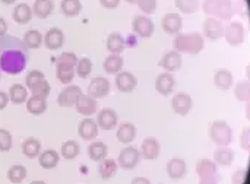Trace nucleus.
<instances>
[{"instance_id":"f257e3e1","label":"nucleus","mask_w":250,"mask_h":184,"mask_svg":"<svg viewBox=\"0 0 250 184\" xmlns=\"http://www.w3.org/2000/svg\"><path fill=\"white\" fill-rule=\"evenodd\" d=\"M28 63V48L13 35L0 37V70L7 75L21 73Z\"/></svg>"},{"instance_id":"f03ea898","label":"nucleus","mask_w":250,"mask_h":184,"mask_svg":"<svg viewBox=\"0 0 250 184\" xmlns=\"http://www.w3.org/2000/svg\"><path fill=\"white\" fill-rule=\"evenodd\" d=\"M174 47L177 51L183 53H199L204 48V40L199 34H179L174 38Z\"/></svg>"},{"instance_id":"7ed1b4c3","label":"nucleus","mask_w":250,"mask_h":184,"mask_svg":"<svg viewBox=\"0 0 250 184\" xmlns=\"http://www.w3.org/2000/svg\"><path fill=\"white\" fill-rule=\"evenodd\" d=\"M204 9L207 13L217 15L221 19H230L234 13V7L230 0H205Z\"/></svg>"},{"instance_id":"20e7f679","label":"nucleus","mask_w":250,"mask_h":184,"mask_svg":"<svg viewBox=\"0 0 250 184\" xmlns=\"http://www.w3.org/2000/svg\"><path fill=\"white\" fill-rule=\"evenodd\" d=\"M211 139L221 146H226L231 142V129L224 122H215L211 124Z\"/></svg>"},{"instance_id":"39448f33","label":"nucleus","mask_w":250,"mask_h":184,"mask_svg":"<svg viewBox=\"0 0 250 184\" xmlns=\"http://www.w3.org/2000/svg\"><path fill=\"white\" fill-rule=\"evenodd\" d=\"M139 158H141V152L133 146H127L119 154L117 165L123 170H133L138 165Z\"/></svg>"},{"instance_id":"423d86ee","label":"nucleus","mask_w":250,"mask_h":184,"mask_svg":"<svg viewBox=\"0 0 250 184\" xmlns=\"http://www.w3.org/2000/svg\"><path fill=\"white\" fill-rule=\"evenodd\" d=\"M81 95H82V89L78 85H69L59 94L57 104L60 107H73L79 101Z\"/></svg>"},{"instance_id":"0eeeda50","label":"nucleus","mask_w":250,"mask_h":184,"mask_svg":"<svg viewBox=\"0 0 250 184\" xmlns=\"http://www.w3.org/2000/svg\"><path fill=\"white\" fill-rule=\"evenodd\" d=\"M110 92V81L104 76L94 78L88 85V95H91L95 100L107 97Z\"/></svg>"},{"instance_id":"6e6552de","label":"nucleus","mask_w":250,"mask_h":184,"mask_svg":"<svg viewBox=\"0 0 250 184\" xmlns=\"http://www.w3.org/2000/svg\"><path fill=\"white\" fill-rule=\"evenodd\" d=\"M133 31L142 38H149L154 34V22L145 15H138L133 19Z\"/></svg>"},{"instance_id":"1a4fd4ad","label":"nucleus","mask_w":250,"mask_h":184,"mask_svg":"<svg viewBox=\"0 0 250 184\" xmlns=\"http://www.w3.org/2000/svg\"><path fill=\"white\" fill-rule=\"evenodd\" d=\"M117 123H119V117L113 108H104L98 113V117H97L98 127L104 130H113L114 127H117Z\"/></svg>"},{"instance_id":"9d476101","label":"nucleus","mask_w":250,"mask_h":184,"mask_svg":"<svg viewBox=\"0 0 250 184\" xmlns=\"http://www.w3.org/2000/svg\"><path fill=\"white\" fill-rule=\"evenodd\" d=\"M98 124L94 119H83L78 126V135L85 141H94L98 136Z\"/></svg>"},{"instance_id":"9b49d317","label":"nucleus","mask_w":250,"mask_h":184,"mask_svg":"<svg viewBox=\"0 0 250 184\" xmlns=\"http://www.w3.org/2000/svg\"><path fill=\"white\" fill-rule=\"evenodd\" d=\"M138 85L136 76L132 75L130 72H119L116 75V86L120 92H132Z\"/></svg>"},{"instance_id":"f8f14e48","label":"nucleus","mask_w":250,"mask_h":184,"mask_svg":"<svg viewBox=\"0 0 250 184\" xmlns=\"http://www.w3.org/2000/svg\"><path fill=\"white\" fill-rule=\"evenodd\" d=\"M44 45L48 50H59L64 44V34L59 28H50L44 35Z\"/></svg>"},{"instance_id":"ddd939ff","label":"nucleus","mask_w":250,"mask_h":184,"mask_svg":"<svg viewBox=\"0 0 250 184\" xmlns=\"http://www.w3.org/2000/svg\"><path fill=\"white\" fill-rule=\"evenodd\" d=\"M224 35H226V40L229 41V44L239 45L245 40V28H243V25L240 22H231L227 26Z\"/></svg>"},{"instance_id":"4468645a","label":"nucleus","mask_w":250,"mask_h":184,"mask_svg":"<svg viewBox=\"0 0 250 184\" xmlns=\"http://www.w3.org/2000/svg\"><path fill=\"white\" fill-rule=\"evenodd\" d=\"M161 25L167 34H179L183 26V20H182V16L177 13H167L164 15Z\"/></svg>"},{"instance_id":"2eb2a0df","label":"nucleus","mask_w":250,"mask_h":184,"mask_svg":"<svg viewBox=\"0 0 250 184\" xmlns=\"http://www.w3.org/2000/svg\"><path fill=\"white\" fill-rule=\"evenodd\" d=\"M76 111L79 113V114H82V116H92L95 111H97V108H98V104H97V100L95 98H92L91 95H81V98H79V101L76 102Z\"/></svg>"},{"instance_id":"dca6fc26","label":"nucleus","mask_w":250,"mask_h":184,"mask_svg":"<svg viewBox=\"0 0 250 184\" xmlns=\"http://www.w3.org/2000/svg\"><path fill=\"white\" fill-rule=\"evenodd\" d=\"M160 66L167 72H176L182 66V56L179 51H168L160 60Z\"/></svg>"},{"instance_id":"f3484780","label":"nucleus","mask_w":250,"mask_h":184,"mask_svg":"<svg viewBox=\"0 0 250 184\" xmlns=\"http://www.w3.org/2000/svg\"><path fill=\"white\" fill-rule=\"evenodd\" d=\"M141 155L145 160H155L160 155V142L155 138H146L141 145Z\"/></svg>"},{"instance_id":"a211bd4d","label":"nucleus","mask_w":250,"mask_h":184,"mask_svg":"<svg viewBox=\"0 0 250 184\" xmlns=\"http://www.w3.org/2000/svg\"><path fill=\"white\" fill-rule=\"evenodd\" d=\"M171 104H173V110L177 114H180V116H186L190 111V108H192V100H190V97L188 94H183V92L174 95Z\"/></svg>"},{"instance_id":"6ab92c4d","label":"nucleus","mask_w":250,"mask_h":184,"mask_svg":"<svg viewBox=\"0 0 250 184\" xmlns=\"http://www.w3.org/2000/svg\"><path fill=\"white\" fill-rule=\"evenodd\" d=\"M32 7L28 4V3H19L15 6L13 9V13H12V18L15 22L23 25V23H28L32 18Z\"/></svg>"},{"instance_id":"aec40b11","label":"nucleus","mask_w":250,"mask_h":184,"mask_svg":"<svg viewBox=\"0 0 250 184\" xmlns=\"http://www.w3.org/2000/svg\"><path fill=\"white\" fill-rule=\"evenodd\" d=\"M105 44H107V50H108L111 54H122L123 50L126 48V40H125V37H123L122 34H119V32L110 34L108 38H107V41H105Z\"/></svg>"},{"instance_id":"412c9836","label":"nucleus","mask_w":250,"mask_h":184,"mask_svg":"<svg viewBox=\"0 0 250 184\" xmlns=\"http://www.w3.org/2000/svg\"><path fill=\"white\" fill-rule=\"evenodd\" d=\"M53 10H54L53 0H35L32 4V13L40 19L48 18L53 13Z\"/></svg>"},{"instance_id":"4be33fe9","label":"nucleus","mask_w":250,"mask_h":184,"mask_svg":"<svg viewBox=\"0 0 250 184\" xmlns=\"http://www.w3.org/2000/svg\"><path fill=\"white\" fill-rule=\"evenodd\" d=\"M204 29H205V34L209 38H212V40H218V38H221L224 35V26H223L221 20L220 19H215V18L207 19Z\"/></svg>"},{"instance_id":"5701e85b","label":"nucleus","mask_w":250,"mask_h":184,"mask_svg":"<svg viewBox=\"0 0 250 184\" xmlns=\"http://www.w3.org/2000/svg\"><path fill=\"white\" fill-rule=\"evenodd\" d=\"M117 141L122 143H130L136 138V127L132 123H123L117 127Z\"/></svg>"},{"instance_id":"b1692460","label":"nucleus","mask_w":250,"mask_h":184,"mask_svg":"<svg viewBox=\"0 0 250 184\" xmlns=\"http://www.w3.org/2000/svg\"><path fill=\"white\" fill-rule=\"evenodd\" d=\"M59 160H60V157H59L57 151H54V149L42 151L38 157V163L44 170H51V168L57 167Z\"/></svg>"},{"instance_id":"393cba45","label":"nucleus","mask_w":250,"mask_h":184,"mask_svg":"<svg viewBox=\"0 0 250 184\" xmlns=\"http://www.w3.org/2000/svg\"><path fill=\"white\" fill-rule=\"evenodd\" d=\"M22 152L26 158L34 160L41 154V143L35 138H28L22 142Z\"/></svg>"},{"instance_id":"a878e982","label":"nucleus","mask_w":250,"mask_h":184,"mask_svg":"<svg viewBox=\"0 0 250 184\" xmlns=\"http://www.w3.org/2000/svg\"><path fill=\"white\" fill-rule=\"evenodd\" d=\"M26 110L32 116L42 114L47 110V101H45V98H41V97H37V95H31L26 100Z\"/></svg>"},{"instance_id":"bb28decb","label":"nucleus","mask_w":250,"mask_h":184,"mask_svg":"<svg viewBox=\"0 0 250 184\" xmlns=\"http://www.w3.org/2000/svg\"><path fill=\"white\" fill-rule=\"evenodd\" d=\"M155 88L161 95H168L174 88V78L170 73H161L155 81Z\"/></svg>"},{"instance_id":"cd10ccee","label":"nucleus","mask_w":250,"mask_h":184,"mask_svg":"<svg viewBox=\"0 0 250 184\" xmlns=\"http://www.w3.org/2000/svg\"><path fill=\"white\" fill-rule=\"evenodd\" d=\"M107 152H108L107 145H105L104 142H100V141H95V142H92V143L88 146V155H89V158H91L92 161H97V163L105 160Z\"/></svg>"},{"instance_id":"c85d7f7f","label":"nucleus","mask_w":250,"mask_h":184,"mask_svg":"<svg viewBox=\"0 0 250 184\" xmlns=\"http://www.w3.org/2000/svg\"><path fill=\"white\" fill-rule=\"evenodd\" d=\"M75 69H76L75 66L56 63V76H57V79H59L62 83L69 85V83L73 81V76H75V73H76Z\"/></svg>"},{"instance_id":"c756f323","label":"nucleus","mask_w":250,"mask_h":184,"mask_svg":"<svg viewBox=\"0 0 250 184\" xmlns=\"http://www.w3.org/2000/svg\"><path fill=\"white\" fill-rule=\"evenodd\" d=\"M123 57H120V54H111L108 57H105L104 60V70L108 75H117L122 67H123Z\"/></svg>"},{"instance_id":"7c9ffc66","label":"nucleus","mask_w":250,"mask_h":184,"mask_svg":"<svg viewBox=\"0 0 250 184\" xmlns=\"http://www.w3.org/2000/svg\"><path fill=\"white\" fill-rule=\"evenodd\" d=\"M9 100L13 104H23L28 100V91L21 83H13L9 89Z\"/></svg>"},{"instance_id":"2f4dec72","label":"nucleus","mask_w":250,"mask_h":184,"mask_svg":"<svg viewBox=\"0 0 250 184\" xmlns=\"http://www.w3.org/2000/svg\"><path fill=\"white\" fill-rule=\"evenodd\" d=\"M60 9H62V13L64 16H76L81 13L82 10V3L81 0H62L60 3Z\"/></svg>"},{"instance_id":"473e14b6","label":"nucleus","mask_w":250,"mask_h":184,"mask_svg":"<svg viewBox=\"0 0 250 184\" xmlns=\"http://www.w3.org/2000/svg\"><path fill=\"white\" fill-rule=\"evenodd\" d=\"M42 34L40 32V31H37V29H29V31H26L25 32V35H23V44H25V47L26 48H38V47H41V42H42Z\"/></svg>"},{"instance_id":"72a5a7b5","label":"nucleus","mask_w":250,"mask_h":184,"mask_svg":"<svg viewBox=\"0 0 250 184\" xmlns=\"http://www.w3.org/2000/svg\"><path fill=\"white\" fill-rule=\"evenodd\" d=\"M26 174H28L26 168L23 165H21V164H16V165H12L7 170V180L13 184H19L25 180Z\"/></svg>"},{"instance_id":"f704fd0d","label":"nucleus","mask_w":250,"mask_h":184,"mask_svg":"<svg viewBox=\"0 0 250 184\" xmlns=\"http://www.w3.org/2000/svg\"><path fill=\"white\" fill-rule=\"evenodd\" d=\"M167 173L171 179H182L186 173V164L182 160H171L167 165Z\"/></svg>"},{"instance_id":"c9c22d12","label":"nucleus","mask_w":250,"mask_h":184,"mask_svg":"<svg viewBox=\"0 0 250 184\" xmlns=\"http://www.w3.org/2000/svg\"><path fill=\"white\" fill-rule=\"evenodd\" d=\"M117 161L114 160H103L101 164H100V174H101V179L103 180H108L111 179L116 173H117Z\"/></svg>"},{"instance_id":"e433bc0d","label":"nucleus","mask_w":250,"mask_h":184,"mask_svg":"<svg viewBox=\"0 0 250 184\" xmlns=\"http://www.w3.org/2000/svg\"><path fill=\"white\" fill-rule=\"evenodd\" d=\"M196 171L199 174L201 179H209V177H214L215 173H217V167L214 163L208 161V160H202L198 163L196 165Z\"/></svg>"},{"instance_id":"4c0bfd02","label":"nucleus","mask_w":250,"mask_h":184,"mask_svg":"<svg viewBox=\"0 0 250 184\" xmlns=\"http://www.w3.org/2000/svg\"><path fill=\"white\" fill-rule=\"evenodd\" d=\"M79 151H81L79 143L75 141H66L62 145V157L64 160H75L79 155Z\"/></svg>"},{"instance_id":"58836bf2","label":"nucleus","mask_w":250,"mask_h":184,"mask_svg":"<svg viewBox=\"0 0 250 184\" xmlns=\"http://www.w3.org/2000/svg\"><path fill=\"white\" fill-rule=\"evenodd\" d=\"M76 75L82 79L88 78L92 72V60L88 59V57H82L78 60V64H76Z\"/></svg>"},{"instance_id":"ea45409f","label":"nucleus","mask_w":250,"mask_h":184,"mask_svg":"<svg viewBox=\"0 0 250 184\" xmlns=\"http://www.w3.org/2000/svg\"><path fill=\"white\" fill-rule=\"evenodd\" d=\"M215 83L220 89H229L233 83V76L229 70H220L215 75Z\"/></svg>"},{"instance_id":"a19ab883","label":"nucleus","mask_w":250,"mask_h":184,"mask_svg":"<svg viewBox=\"0 0 250 184\" xmlns=\"http://www.w3.org/2000/svg\"><path fill=\"white\" fill-rule=\"evenodd\" d=\"M31 92H32V95H37V97H41V98H47L50 95V83L45 79H42V81H40L37 85H34L31 88Z\"/></svg>"},{"instance_id":"79ce46f5","label":"nucleus","mask_w":250,"mask_h":184,"mask_svg":"<svg viewBox=\"0 0 250 184\" xmlns=\"http://www.w3.org/2000/svg\"><path fill=\"white\" fill-rule=\"evenodd\" d=\"M234 158V154L231 149H227V148H221L215 152V160L217 163L223 164V165H230L231 161Z\"/></svg>"},{"instance_id":"37998d69","label":"nucleus","mask_w":250,"mask_h":184,"mask_svg":"<svg viewBox=\"0 0 250 184\" xmlns=\"http://www.w3.org/2000/svg\"><path fill=\"white\" fill-rule=\"evenodd\" d=\"M176 6L185 13H193L199 7V0H176Z\"/></svg>"},{"instance_id":"c03bdc74","label":"nucleus","mask_w":250,"mask_h":184,"mask_svg":"<svg viewBox=\"0 0 250 184\" xmlns=\"http://www.w3.org/2000/svg\"><path fill=\"white\" fill-rule=\"evenodd\" d=\"M12 135L6 129H0V152H7L12 148Z\"/></svg>"},{"instance_id":"a18cd8bd","label":"nucleus","mask_w":250,"mask_h":184,"mask_svg":"<svg viewBox=\"0 0 250 184\" xmlns=\"http://www.w3.org/2000/svg\"><path fill=\"white\" fill-rule=\"evenodd\" d=\"M78 60H79V59H78V56H76L75 53L64 51V53H62V54L57 57L56 63H60V64H69V66H75V67H76Z\"/></svg>"},{"instance_id":"49530a36","label":"nucleus","mask_w":250,"mask_h":184,"mask_svg":"<svg viewBox=\"0 0 250 184\" xmlns=\"http://www.w3.org/2000/svg\"><path fill=\"white\" fill-rule=\"evenodd\" d=\"M236 97L240 101H249L250 100V83L249 82H240L236 86Z\"/></svg>"},{"instance_id":"de8ad7c7","label":"nucleus","mask_w":250,"mask_h":184,"mask_svg":"<svg viewBox=\"0 0 250 184\" xmlns=\"http://www.w3.org/2000/svg\"><path fill=\"white\" fill-rule=\"evenodd\" d=\"M42 79H45V76H44V73L42 72H40V70H31L28 75H26V79H25V83H26V88H32L34 85H37L40 81H42Z\"/></svg>"},{"instance_id":"09e8293b","label":"nucleus","mask_w":250,"mask_h":184,"mask_svg":"<svg viewBox=\"0 0 250 184\" xmlns=\"http://www.w3.org/2000/svg\"><path fill=\"white\" fill-rule=\"evenodd\" d=\"M138 7L139 10H142L146 15H151L155 12L157 9V0H139L138 1Z\"/></svg>"},{"instance_id":"8fccbe9b","label":"nucleus","mask_w":250,"mask_h":184,"mask_svg":"<svg viewBox=\"0 0 250 184\" xmlns=\"http://www.w3.org/2000/svg\"><path fill=\"white\" fill-rule=\"evenodd\" d=\"M101 6L105 9H116L120 3V0H100Z\"/></svg>"},{"instance_id":"3c124183","label":"nucleus","mask_w":250,"mask_h":184,"mask_svg":"<svg viewBox=\"0 0 250 184\" xmlns=\"http://www.w3.org/2000/svg\"><path fill=\"white\" fill-rule=\"evenodd\" d=\"M242 145H243V148H245V149H250V130L249 129H246V130L243 132Z\"/></svg>"},{"instance_id":"603ef678","label":"nucleus","mask_w":250,"mask_h":184,"mask_svg":"<svg viewBox=\"0 0 250 184\" xmlns=\"http://www.w3.org/2000/svg\"><path fill=\"white\" fill-rule=\"evenodd\" d=\"M9 102V95L3 91H0V110H4Z\"/></svg>"},{"instance_id":"864d4df0","label":"nucleus","mask_w":250,"mask_h":184,"mask_svg":"<svg viewBox=\"0 0 250 184\" xmlns=\"http://www.w3.org/2000/svg\"><path fill=\"white\" fill-rule=\"evenodd\" d=\"M245 180V173L243 171H239L233 176V184H242Z\"/></svg>"},{"instance_id":"5fc2aeb1","label":"nucleus","mask_w":250,"mask_h":184,"mask_svg":"<svg viewBox=\"0 0 250 184\" xmlns=\"http://www.w3.org/2000/svg\"><path fill=\"white\" fill-rule=\"evenodd\" d=\"M6 32H7V22L0 16V37L6 35Z\"/></svg>"},{"instance_id":"6e6d98bb","label":"nucleus","mask_w":250,"mask_h":184,"mask_svg":"<svg viewBox=\"0 0 250 184\" xmlns=\"http://www.w3.org/2000/svg\"><path fill=\"white\" fill-rule=\"evenodd\" d=\"M130 184H151V182L148 179H145V177H136V179L132 180Z\"/></svg>"},{"instance_id":"4d7b16f0","label":"nucleus","mask_w":250,"mask_h":184,"mask_svg":"<svg viewBox=\"0 0 250 184\" xmlns=\"http://www.w3.org/2000/svg\"><path fill=\"white\" fill-rule=\"evenodd\" d=\"M125 40H126V42H127V41L130 42V45H129V47H136V41H135V38H133L132 35H129V37H127V38H125Z\"/></svg>"},{"instance_id":"13d9d810","label":"nucleus","mask_w":250,"mask_h":184,"mask_svg":"<svg viewBox=\"0 0 250 184\" xmlns=\"http://www.w3.org/2000/svg\"><path fill=\"white\" fill-rule=\"evenodd\" d=\"M199 184H217V182L212 177H209V179H202V182Z\"/></svg>"},{"instance_id":"bf43d9fd","label":"nucleus","mask_w":250,"mask_h":184,"mask_svg":"<svg viewBox=\"0 0 250 184\" xmlns=\"http://www.w3.org/2000/svg\"><path fill=\"white\" fill-rule=\"evenodd\" d=\"M1 1H3L4 4H12V3H15L16 0H1Z\"/></svg>"},{"instance_id":"052dcab7","label":"nucleus","mask_w":250,"mask_h":184,"mask_svg":"<svg viewBox=\"0 0 250 184\" xmlns=\"http://www.w3.org/2000/svg\"><path fill=\"white\" fill-rule=\"evenodd\" d=\"M29 184H45L44 182H41V180H34V182H31Z\"/></svg>"},{"instance_id":"680f3d73","label":"nucleus","mask_w":250,"mask_h":184,"mask_svg":"<svg viewBox=\"0 0 250 184\" xmlns=\"http://www.w3.org/2000/svg\"><path fill=\"white\" fill-rule=\"evenodd\" d=\"M126 1H127V3H130V4H138V1H139V0H126Z\"/></svg>"},{"instance_id":"e2e57ef3","label":"nucleus","mask_w":250,"mask_h":184,"mask_svg":"<svg viewBox=\"0 0 250 184\" xmlns=\"http://www.w3.org/2000/svg\"><path fill=\"white\" fill-rule=\"evenodd\" d=\"M246 114H248V119L250 120V104L248 105V108H246Z\"/></svg>"},{"instance_id":"0e129e2a","label":"nucleus","mask_w":250,"mask_h":184,"mask_svg":"<svg viewBox=\"0 0 250 184\" xmlns=\"http://www.w3.org/2000/svg\"><path fill=\"white\" fill-rule=\"evenodd\" d=\"M248 76H249V78H250V66H249V67H248Z\"/></svg>"},{"instance_id":"69168bd1","label":"nucleus","mask_w":250,"mask_h":184,"mask_svg":"<svg viewBox=\"0 0 250 184\" xmlns=\"http://www.w3.org/2000/svg\"><path fill=\"white\" fill-rule=\"evenodd\" d=\"M0 76H1V70H0Z\"/></svg>"}]
</instances>
